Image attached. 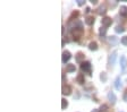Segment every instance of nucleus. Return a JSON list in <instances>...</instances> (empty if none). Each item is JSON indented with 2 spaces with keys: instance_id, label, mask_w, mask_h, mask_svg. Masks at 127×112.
I'll return each mask as SVG.
<instances>
[{
  "instance_id": "f257e3e1",
  "label": "nucleus",
  "mask_w": 127,
  "mask_h": 112,
  "mask_svg": "<svg viewBox=\"0 0 127 112\" xmlns=\"http://www.w3.org/2000/svg\"><path fill=\"white\" fill-rule=\"evenodd\" d=\"M81 69H82V71H85V73H87L91 75V63H90L89 61H84L81 63Z\"/></svg>"
},
{
  "instance_id": "f03ea898",
  "label": "nucleus",
  "mask_w": 127,
  "mask_h": 112,
  "mask_svg": "<svg viewBox=\"0 0 127 112\" xmlns=\"http://www.w3.org/2000/svg\"><path fill=\"white\" fill-rule=\"evenodd\" d=\"M71 58V54H70L69 51H64L63 52V57H61V61H63V63H66V62H68Z\"/></svg>"
},
{
  "instance_id": "7ed1b4c3",
  "label": "nucleus",
  "mask_w": 127,
  "mask_h": 112,
  "mask_svg": "<svg viewBox=\"0 0 127 112\" xmlns=\"http://www.w3.org/2000/svg\"><path fill=\"white\" fill-rule=\"evenodd\" d=\"M101 23H102V26L108 27V26H110V25L112 24V19H111L110 17H103L102 20H101Z\"/></svg>"
},
{
  "instance_id": "20e7f679",
  "label": "nucleus",
  "mask_w": 127,
  "mask_h": 112,
  "mask_svg": "<svg viewBox=\"0 0 127 112\" xmlns=\"http://www.w3.org/2000/svg\"><path fill=\"white\" fill-rule=\"evenodd\" d=\"M61 93H63V95H70L71 94V87L69 85H64Z\"/></svg>"
},
{
  "instance_id": "39448f33",
  "label": "nucleus",
  "mask_w": 127,
  "mask_h": 112,
  "mask_svg": "<svg viewBox=\"0 0 127 112\" xmlns=\"http://www.w3.org/2000/svg\"><path fill=\"white\" fill-rule=\"evenodd\" d=\"M109 43L111 44V45H117L118 43H119V40L118 37H116L115 35H111V36H109Z\"/></svg>"
},
{
  "instance_id": "423d86ee",
  "label": "nucleus",
  "mask_w": 127,
  "mask_h": 112,
  "mask_svg": "<svg viewBox=\"0 0 127 112\" xmlns=\"http://www.w3.org/2000/svg\"><path fill=\"white\" fill-rule=\"evenodd\" d=\"M108 100L110 101V103H111V104H115V103H116V100H117V97H116V95H115L114 92H109L108 93Z\"/></svg>"
},
{
  "instance_id": "0eeeda50",
  "label": "nucleus",
  "mask_w": 127,
  "mask_h": 112,
  "mask_svg": "<svg viewBox=\"0 0 127 112\" xmlns=\"http://www.w3.org/2000/svg\"><path fill=\"white\" fill-rule=\"evenodd\" d=\"M116 57H117V51H114L109 57V65H111V66L114 65L115 61H116Z\"/></svg>"
},
{
  "instance_id": "6e6552de",
  "label": "nucleus",
  "mask_w": 127,
  "mask_h": 112,
  "mask_svg": "<svg viewBox=\"0 0 127 112\" xmlns=\"http://www.w3.org/2000/svg\"><path fill=\"white\" fill-rule=\"evenodd\" d=\"M120 66H121V69L125 70L126 69V66H127V59L125 56H121L120 57Z\"/></svg>"
},
{
  "instance_id": "1a4fd4ad",
  "label": "nucleus",
  "mask_w": 127,
  "mask_h": 112,
  "mask_svg": "<svg viewBox=\"0 0 127 112\" xmlns=\"http://www.w3.org/2000/svg\"><path fill=\"white\" fill-rule=\"evenodd\" d=\"M106 13H107V7H106V5H101V6L99 7V9H98V14L99 15H104Z\"/></svg>"
},
{
  "instance_id": "9d476101",
  "label": "nucleus",
  "mask_w": 127,
  "mask_h": 112,
  "mask_svg": "<svg viewBox=\"0 0 127 112\" xmlns=\"http://www.w3.org/2000/svg\"><path fill=\"white\" fill-rule=\"evenodd\" d=\"M84 57H85V56H84L82 52H78L76 54V57H75V58H76L77 62H81V63H82V62H84Z\"/></svg>"
},
{
  "instance_id": "9b49d317",
  "label": "nucleus",
  "mask_w": 127,
  "mask_h": 112,
  "mask_svg": "<svg viewBox=\"0 0 127 112\" xmlns=\"http://www.w3.org/2000/svg\"><path fill=\"white\" fill-rule=\"evenodd\" d=\"M76 80H77V83H78V84L83 85V84L85 83V77H84V75H83V74H79V75L77 76Z\"/></svg>"
},
{
  "instance_id": "f8f14e48",
  "label": "nucleus",
  "mask_w": 127,
  "mask_h": 112,
  "mask_svg": "<svg viewBox=\"0 0 127 112\" xmlns=\"http://www.w3.org/2000/svg\"><path fill=\"white\" fill-rule=\"evenodd\" d=\"M66 70L68 73H74L76 70V67H75V65H73V63H69V65H67V67H66Z\"/></svg>"
},
{
  "instance_id": "ddd939ff",
  "label": "nucleus",
  "mask_w": 127,
  "mask_h": 112,
  "mask_svg": "<svg viewBox=\"0 0 127 112\" xmlns=\"http://www.w3.org/2000/svg\"><path fill=\"white\" fill-rule=\"evenodd\" d=\"M115 87H116V90H120L121 87V80H120V77H117L116 78V82H115Z\"/></svg>"
},
{
  "instance_id": "4468645a",
  "label": "nucleus",
  "mask_w": 127,
  "mask_h": 112,
  "mask_svg": "<svg viewBox=\"0 0 127 112\" xmlns=\"http://www.w3.org/2000/svg\"><path fill=\"white\" fill-rule=\"evenodd\" d=\"M89 49L91 51H96V50H98V44H96V42H91L89 44Z\"/></svg>"
},
{
  "instance_id": "2eb2a0df",
  "label": "nucleus",
  "mask_w": 127,
  "mask_h": 112,
  "mask_svg": "<svg viewBox=\"0 0 127 112\" xmlns=\"http://www.w3.org/2000/svg\"><path fill=\"white\" fill-rule=\"evenodd\" d=\"M119 14H120L121 16H127V7L126 6H121L120 9H119Z\"/></svg>"
},
{
  "instance_id": "dca6fc26",
  "label": "nucleus",
  "mask_w": 127,
  "mask_h": 112,
  "mask_svg": "<svg viewBox=\"0 0 127 112\" xmlns=\"http://www.w3.org/2000/svg\"><path fill=\"white\" fill-rule=\"evenodd\" d=\"M106 33H107V27L102 26L101 28L99 30V34H100V36H101V39H102V37H104V35H106Z\"/></svg>"
},
{
  "instance_id": "f3484780",
  "label": "nucleus",
  "mask_w": 127,
  "mask_h": 112,
  "mask_svg": "<svg viewBox=\"0 0 127 112\" xmlns=\"http://www.w3.org/2000/svg\"><path fill=\"white\" fill-rule=\"evenodd\" d=\"M85 23H86L87 25H90V26H91V25H93V24H94V17H91V16L87 17V18L85 19Z\"/></svg>"
},
{
  "instance_id": "a211bd4d",
  "label": "nucleus",
  "mask_w": 127,
  "mask_h": 112,
  "mask_svg": "<svg viewBox=\"0 0 127 112\" xmlns=\"http://www.w3.org/2000/svg\"><path fill=\"white\" fill-rule=\"evenodd\" d=\"M115 31H116V33H124V31H125V28L123 26H116V28H115Z\"/></svg>"
},
{
  "instance_id": "6ab92c4d",
  "label": "nucleus",
  "mask_w": 127,
  "mask_h": 112,
  "mask_svg": "<svg viewBox=\"0 0 127 112\" xmlns=\"http://www.w3.org/2000/svg\"><path fill=\"white\" fill-rule=\"evenodd\" d=\"M99 111L100 112H108V105L107 104H102L100 106V109H99Z\"/></svg>"
},
{
  "instance_id": "aec40b11",
  "label": "nucleus",
  "mask_w": 127,
  "mask_h": 112,
  "mask_svg": "<svg viewBox=\"0 0 127 112\" xmlns=\"http://www.w3.org/2000/svg\"><path fill=\"white\" fill-rule=\"evenodd\" d=\"M67 106H68V102H67V100L63 99L61 100V108H63V109H66Z\"/></svg>"
},
{
  "instance_id": "412c9836",
  "label": "nucleus",
  "mask_w": 127,
  "mask_h": 112,
  "mask_svg": "<svg viewBox=\"0 0 127 112\" xmlns=\"http://www.w3.org/2000/svg\"><path fill=\"white\" fill-rule=\"evenodd\" d=\"M100 79H101L102 82H106V80H107V73L102 71L101 75H100Z\"/></svg>"
},
{
  "instance_id": "4be33fe9",
  "label": "nucleus",
  "mask_w": 127,
  "mask_h": 112,
  "mask_svg": "<svg viewBox=\"0 0 127 112\" xmlns=\"http://www.w3.org/2000/svg\"><path fill=\"white\" fill-rule=\"evenodd\" d=\"M121 44H124V45H127V36H124V37H121Z\"/></svg>"
},
{
  "instance_id": "5701e85b",
  "label": "nucleus",
  "mask_w": 127,
  "mask_h": 112,
  "mask_svg": "<svg viewBox=\"0 0 127 112\" xmlns=\"http://www.w3.org/2000/svg\"><path fill=\"white\" fill-rule=\"evenodd\" d=\"M84 4H85L84 0H77V5H78V6H83Z\"/></svg>"
},
{
  "instance_id": "b1692460",
  "label": "nucleus",
  "mask_w": 127,
  "mask_h": 112,
  "mask_svg": "<svg viewBox=\"0 0 127 112\" xmlns=\"http://www.w3.org/2000/svg\"><path fill=\"white\" fill-rule=\"evenodd\" d=\"M123 99H124V101H125V102H127V92L125 93V94H124V96H123Z\"/></svg>"
},
{
  "instance_id": "393cba45",
  "label": "nucleus",
  "mask_w": 127,
  "mask_h": 112,
  "mask_svg": "<svg viewBox=\"0 0 127 112\" xmlns=\"http://www.w3.org/2000/svg\"><path fill=\"white\" fill-rule=\"evenodd\" d=\"M90 11H91V9H90L89 7H86V8H85V13H86V14H89Z\"/></svg>"
},
{
  "instance_id": "a878e982",
  "label": "nucleus",
  "mask_w": 127,
  "mask_h": 112,
  "mask_svg": "<svg viewBox=\"0 0 127 112\" xmlns=\"http://www.w3.org/2000/svg\"><path fill=\"white\" fill-rule=\"evenodd\" d=\"M90 1H91V4H93V5L98 4V0H90Z\"/></svg>"
},
{
  "instance_id": "bb28decb",
  "label": "nucleus",
  "mask_w": 127,
  "mask_h": 112,
  "mask_svg": "<svg viewBox=\"0 0 127 112\" xmlns=\"http://www.w3.org/2000/svg\"><path fill=\"white\" fill-rule=\"evenodd\" d=\"M92 112H100V111H99L98 109H94V110H93V111H92Z\"/></svg>"
}]
</instances>
